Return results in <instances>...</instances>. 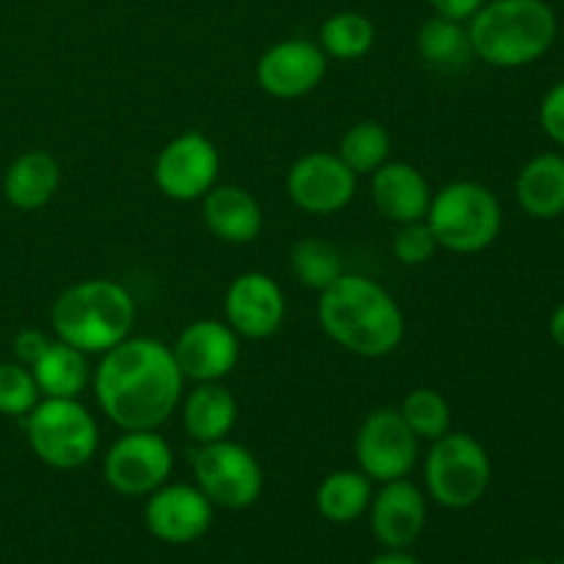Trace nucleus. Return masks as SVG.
<instances>
[{
    "mask_svg": "<svg viewBox=\"0 0 564 564\" xmlns=\"http://www.w3.org/2000/svg\"><path fill=\"white\" fill-rule=\"evenodd\" d=\"M94 394L105 416L124 430H160L185 397V375L174 350L149 336H127L102 352Z\"/></svg>",
    "mask_w": 564,
    "mask_h": 564,
    "instance_id": "f257e3e1",
    "label": "nucleus"
},
{
    "mask_svg": "<svg viewBox=\"0 0 564 564\" xmlns=\"http://www.w3.org/2000/svg\"><path fill=\"white\" fill-rule=\"evenodd\" d=\"M319 328L341 350L386 358L405 339V314L386 286L361 273H345L319 292Z\"/></svg>",
    "mask_w": 564,
    "mask_h": 564,
    "instance_id": "f03ea898",
    "label": "nucleus"
},
{
    "mask_svg": "<svg viewBox=\"0 0 564 564\" xmlns=\"http://www.w3.org/2000/svg\"><path fill=\"white\" fill-rule=\"evenodd\" d=\"M474 58L499 69H521L543 58L556 42L560 20L545 0H485L466 22Z\"/></svg>",
    "mask_w": 564,
    "mask_h": 564,
    "instance_id": "7ed1b4c3",
    "label": "nucleus"
},
{
    "mask_svg": "<svg viewBox=\"0 0 564 564\" xmlns=\"http://www.w3.org/2000/svg\"><path fill=\"white\" fill-rule=\"evenodd\" d=\"M135 323V301L119 281L88 279L66 286L50 308L55 339L86 356H102L121 345Z\"/></svg>",
    "mask_w": 564,
    "mask_h": 564,
    "instance_id": "20e7f679",
    "label": "nucleus"
},
{
    "mask_svg": "<svg viewBox=\"0 0 564 564\" xmlns=\"http://www.w3.org/2000/svg\"><path fill=\"white\" fill-rule=\"evenodd\" d=\"M424 220L433 229L438 248L452 253H479L499 240L505 213L488 185L460 180L433 193Z\"/></svg>",
    "mask_w": 564,
    "mask_h": 564,
    "instance_id": "39448f33",
    "label": "nucleus"
},
{
    "mask_svg": "<svg viewBox=\"0 0 564 564\" xmlns=\"http://www.w3.org/2000/svg\"><path fill=\"white\" fill-rule=\"evenodd\" d=\"M25 438L33 455L58 471L83 468L99 449V427L91 411L77 400L55 397H42L28 413Z\"/></svg>",
    "mask_w": 564,
    "mask_h": 564,
    "instance_id": "423d86ee",
    "label": "nucleus"
},
{
    "mask_svg": "<svg viewBox=\"0 0 564 564\" xmlns=\"http://www.w3.org/2000/svg\"><path fill=\"white\" fill-rule=\"evenodd\" d=\"M490 455L471 433L449 430L433 441L424 457V488L435 505L446 510H468L490 488Z\"/></svg>",
    "mask_w": 564,
    "mask_h": 564,
    "instance_id": "0eeeda50",
    "label": "nucleus"
},
{
    "mask_svg": "<svg viewBox=\"0 0 564 564\" xmlns=\"http://www.w3.org/2000/svg\"><path fill=\"white\" fill-rule=\"evenodd\" d=\"M198 490L224 510H248L264 490V471L257 455L237 441L202 444L191 457Z\"/></svg>",
    "mask_w": 564,
    "mask_h": 564,
    "instance_id": "6e6552de",
    "label": "nucleus"
},
{
    "mask_svg": "<svg viewBox=\"0 0 564 564\" xmlns=\"http://www.w3.org/2000/svg\"><path fill=\"white\" fill-rule=\"evenodd\" d=\"M174 471V449L158 430H124L105 452V482L121 496H149Z\"/></svg>",
    "mask_w": 564,
    "mask_h": 564,
    "instance_id": "1a4fd4ad",
    "label": "nucleus"
},
{
    "mask_svg": "<svg viewBox=\"0 0 564 564\" xmlns=\"http://www.w3.org/2000/svg\"><path fill=\"white\" fill-rule=\"evenodd\" d=\"M358 468L372 482L405 479L419 463V438L397 408H378L361 422L356 433Z\"/></svg>",
    "mask_w": 564,
    "mask_h": 564,
    "instance_id": "9d476101",
    "label": "nucleus"
},
{
    "mask_svg": "<svg viewBox=\"0 0 564 564\" xmlns=\"http://www.w3.org/2000/svg\"><path fill=\"white\" fill-rule=\"evenodd\" d=\"M220 154L204 132L171 138L154 160V185L171 202H198L218 185Z\"/></svg>",
    "mask_w": 564,
    "mask_h": 564,
    "instance_id": "9b49d317",
    "label": "nucleus"
},
{
    "mask_svg": "<svg viewBox=\"0 0 564 564\" xmlns=\"http://www.w3.org/2000/svg\"><path fill=\"white\" fill-rule=\"evenodd\" d=\"M358 174H352L339 154L308 152L286 171V196L308 215H334L352 204Z\"/></svg>",
    "mask_w": 564,
    "mask_h": 564,
    "instance_id": "f8f14e48",
    "label": "nucleus"
},
{
    "mask_svg": "<svg viewBox=\"0 0 564 564\" xmlns=\"http://www.w3.org/2000/svg\"><path fill=\"white\" fill-rule=\"evenodd\" d=\"M215 518V505L198 490V485L165 482L149 494L143 521L147 529L169 545H187L209 532Z\"/></svg>",
    "mask_w": 564,
    "mask_h": 564,
    "instance_id": "ddd939ff",
    "label": "nucleus"
},
{
    "mask_svg": "<svg viewBox=\"0 0 564 564\" xmlns=\"http://www.w3.org/2000/svg\"><path fill=\"white\" fill-rule=\"evenodd\" d=\"M226 325L246 339H270L286 317V297L279 281L268 273L248 270L237 275L224 297Z\"/></svg>",
    "mask_w": 564,
    "mask_h": 564,
    "instance_id": "4468645a",
    "label": "nucleus"
},
{
    "mask_svg": "<svg viewBox=\"0 0 564 564\" xmlns=\"http://www.w3.org/2000/svg\"><path fill=\"white\" fill-rule=\"evenodd\" d=\"M328 72V55L308 39H284L262 53L257 83L275 99H297L312 94Z\"/></svg>",
    "mask_w": 564,
    "mask_h": 564,
    "instance_id": "2eb2a0df",
    "label": "nucleus"
},
{
    "mask_svg": "<svg viewBox=\"0 0 564 564\" xmlns=\"http://www.w3.org/2000/svg\"><path fill=\"white\" fill-rule=\"evenodd\" d=\"M171 350L185 380L213 383L235 372L240 361V336L220 319H196L176 336Z\"/></svg>",
    "mask_w": 564,
    "mask_h": 564,
    "instance_id": "dca6fc26",
    "label": "nucleus"
},
{
    "mask_svg": "<svg viewBox=\"0 0 564 564\" xmlns=\"http://www.w3.org/2000/svg\"><path fill=\"white\" fill-rule=\"evenodd\" d=\"M367 512L380 545L411 549L427 523V499L416 485L408 482V477L394 479V482L380 485Z\"/></svg>",
    "mask_w": 564,
    "mask_h": 564,
    "instance_id": "f3484780",
    "label": "nucleus"
},
{
    "mask_svg": "<svg viewBox=\"0 0 564 564\" xmlns=\"http://www.w3.org/2000/svg\"><path fill=\"white\" fill-rule=\"evenodd\" d=\"M372 202L391 224H413L427 218L433 187L416 165L389 160L372 174Z\"/></svg>",
    "mask_w": 564,
    "mask_h": 564,
    "instance_id": "a211bd4d",
    "label": "nucleus"
},
{
    "mask_svg": "<svg viewBox=\"0 0 564 564\" xmlns=\"http://www.w3.org/2000/svg\"><path fill=\"white\" fill-rule=\"evenodd\" d=\"M202 218L209 235L229 246L253 242L264 224L257 196L240 185H215L202 198Z\"/></svg>",
    "mask_w": 564,
    "mask_h": 564,
    "instance_id": "6ab92c4d",
    "label": "nucleus"
},
{
    "mask_svg": "<svg viewBox=\"0 0 564 564\" xmlns=\"http://www.w3.org/2000/svg\"><path fill=\"white\" fill-rule=\"evenodd\" d=\"M235 424L237 400L220 380L196 383L191 394L182 397V427L198 446L229 438Z\"/></svg>",
    "mask_w": 564,
    "mask_h": 564,
    "instance_id": "aec40b11",
    "label": "nucleus"
},
{
    "mask_svg": "<svg viewBox=\"0 0 564 564\" xmlns=\"http://www.w3.org/2000/svg\"><path fill=\"white\" fill-rule=\"evenodd\" d=\"M518 207L534 220H554L564 215V154H534L516 180Z\"/></svg>",
    "mask_w": 564,
    "mask_h": 564,
    "instance_id": "412c9836",
    "label": "nucleus"
},
{
    "mask_svg": "<svg viewBox=\"0 0 564 564\" xmlns=\"http://www.w3.org/2000/svg\"><path fill=\"white\" fill-rule=\"evenodd\" d=\"M61 187V165L50 152L33 149L20 154L14 163L6 169L3 193L6 202L17 209H42L55 198Z\"/></svg>",
    "mask_w": 564,
    "mask_h": 564,
    "instance_id": "4be33fe9",
    "label": "nucleus"
},
{
    "mask_svg": "<svg viewBox=\"0 0 564 564\" xmlns=\"http://www.w3.org/2000/svg\"><path fill=\"white\" fill-rule=\"evenodd\" d=\"M31 372L42 397H55V400H77L91 383V367H88L86 352L61 339L50 341Z\"/></svg>",
    "mask_w": 564,
    "mask_h": 564,
    "instance_id": "5701e85b",
    "label": "nucleus"
},
{
    "mask_svg": "<svg viewBox=\"0 0 564 564\" xmlns=\"http://www.w3.org/2000/svg\"><path fill=\"white\" fill-rule=\"evenodd\" d=\"M372 496V479L361 468H341V471L328 474L319 482L314 505H317V512L325 521L352 523L361 516H367Z\"/></svg>",
    "mask_w": 564,
    "mask_h": 564,
    "instance_id": "b1692460",
    "label": "nucleus"
},
{
    "mask_svg": "<svg viewBox=\"0 0 564 564\" xmlns=\"http://www.w3.org/2000/svg\"><path fill=\"white\" fill-rule=\"evenodd\" d=\"M416 47L424 64L441 72L466 69L474 61V47L466 22L446 20V17L438 14L422 22L416 33Z\"/></svg>",
    "mask_w": 564,
    "mask_h": 564,
    "instance_id": "393cba45",
    "label": "nucleus"
},
{
    "mask_svg": "<svg viewBox=\"0 0 564 564\" xmlns=\"http://www.w3.org/2000/svg\"><path fill=\"white\" fill-rule=\"evenodd\" d=\"M317 44L328 58L358 61L375 47V25L361 11H336L319 28Z\"/></svg>",
    "mask_w": 564,
    "mask_h": 564,
    "instance_id": "a878e982",
    "label": "nucleus"
},
{
    "mask_svg": "<svg viewBox=\"0 0 564 564\" xmlns=\"http://www.w3.org/2000/svg\"><path fill=\"white\" fill-rule=\"evenodd\" d=\"M290 268L292 275L314 292L328 290L345 275L341 253L336 251V246H330L328 240H319V237H306V240L295 242L290 253Z\"/></svg>",
    "mask_w": 564,
    "mask_h": 564,
    "instance_id": "bb28decb",
    "label": "nucleus"
},
{
    "mask_svg": "<svg viewBox=\"0 0 564 564\" xmlns=\"http://www.w3.org/2000/svg\"><path fill=\"white\" fill-rule=\"evenodd\" d=\"M339 154L352 174H375L383 163H389L391 135L380 121H358L341 135Z\"/></svg>",
    "mask_w": 564,
    "mask_h": 564,
    "instance_id": "cd10ccee",
    "label": "nucleus"
},
{
    "mask_svg": "<svg viewBox=\"0 0 564 564\" xmlns=\"http://www.w3.org/2000/svg\"><path fill=\"white\" fill-rule=\"evenodd\" d=\"M405 419L408 427L413 430L419 441H438L452 430V408L446 397L435 389H413L405 394L402 405L397 408Z\"/></svg>",
    "mask_w": 564,
    "mask_h": 564,
    "instance_id": "c85d7f7f",
    "label": "nucleus"
},
{
    "mask_svg": "<svg viewBox=\"0 0 564 564\" xmlns=\"http://www.w3.org/2000/svg\"><path fill=\"white\" fill-rule=\"evenodd\" d=\"M42 400L36 378L31 367H22L20 361L0 364V413L11 419H25Z\"/></svg>",
    "mask_w": 564,
    "mask_h": 564,
    "instance_id": "c756f323",
    "label": "nucleus"
},
{
    "mask_svg": "<svg viewBox=\"0 0 564 564\" xmlns=\"http://www.w3.org/2000/svg\"><path fill=\"white\" fill-rule=\"evenodd\" d=\"M391 248H394V257L400 264H405V268H422V264H427L435 257L438 240H435L427 220H413V224H402L397 229Z\"/></svg>",
    "mask_w": 564,
    "mask_h": 564,
    "instance_id": "7c9ffc66",
    "label": "nucleus"
},
{
    "mask_svg": "<svg viewBox=\"0 0 564 564\" xmlns=\"http://www.w3.org/2000/svg\"><path fill=\"white\" fill-rule=\"evenodd\" d=\"M540 127L556 147H564V80L545 91L540 102Z\"/></svg>",
    "mask_w": 564,
    "mask_h": 564,
    "instance_id": "2f4dec72",
    "label": "nucleus"
},
{
    "mask_svg": "<svg viewBox=\"0 0 564 564\" xmlns=\"http://www.w3.org/2000/svg\"><path fill=\"white\" fill-rule=\"evenodd\" d=\"M50 336L39 328H22L20 334L14 336V358L22 364V367H33V364L42 358V352L50 347Z\"/></svg>",
    "mask_w": 564,
    "mask_h": 564,
    "instance_id": "473e14b6",
    "label": "nucleus"
},
{
    "mask_svg": "<svg viewBox=\"0 0 564 564\" xmlns=\"http://www.w3.org/2000/svg\"><path fill=\"white\" fill-rule=\"evenodd\" d=\"M430 9L438 17H446V20L468 22L479 9L485 6V0H427Z\"/></svg>",
    "mask_w": 564,
    "mask_h": 564,
    "instance_id": "72a5a7b5",
    "label": "nucleus"
},
{
    "mask_svg": "<svg viewBox=\"0 0 564 564\" xmlns=\"http://www.w3.org/2000/svg\"><path fill=\"white\" fill-rule=\"evenodd\" d=\"M369 564H422L413 554H408V549H386L383 554H378Z\"/></svg>",
    "mask_w": 564,
    "mask_h": 564,
    "instance_id": "f704fd0d",
    "label": "nucleus"
},
{
    "mask_svg": "<svg viewBox=\"0 0 564 564\" xmlns=\"http://www.w3.org/2000/svg\"><path fill=\"white\" fill-rule=\"evenodd\" d=\"M549 334H551V339L556 341V347H562L564 350V303H560V306L554 308V314H551Z\"/></svg>",
    "mask_w": 564,
    "mask_h": 564,
    "instance_id": "c9c22d12",
    "label": "nucleus"
},
{
    "mask_svg": "<svg viewBox=\"0 0 564 564\" xmlns=\"http://www.w3.org/2000/svg\"><path fill=\"white\" fill-rule=\"evenodd\" d=\"M518 564H549V562H543V560H523V562H518Z\"/></svg>",
    "mask_w": 564,
    "mask_h": 564,
    "instance_id": "e433bc0d",
    "label": "nucleus"
},
{
    "mask_svg": "<svg viewBox=\"0 0 564 564\" xmlns=\"http://www.w3.org/2000/svg\"><path fill=\"white\" fill-rule=\"evenodd\" d=\"M562 564H564V556H562Z\"/></svg>",
    "mask_w": 564,
    "mask_h": 564,
    "instance_id": "4c0bfd02",
    "label": "nucleus"
}]
</instances>
